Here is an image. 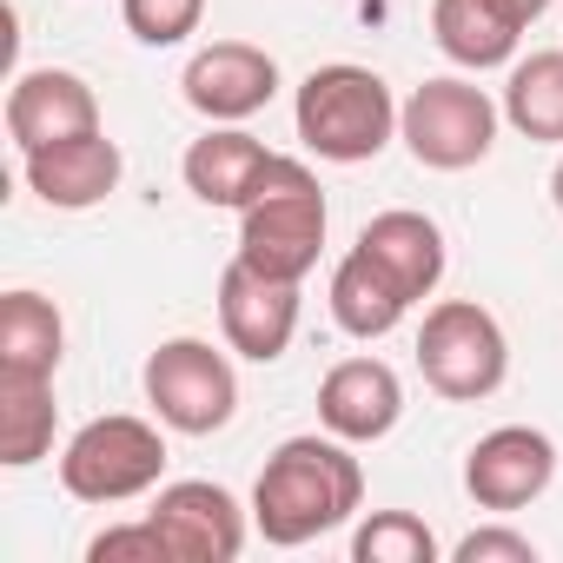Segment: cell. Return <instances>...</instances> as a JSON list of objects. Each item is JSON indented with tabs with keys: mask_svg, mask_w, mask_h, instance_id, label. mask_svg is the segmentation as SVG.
<instances>
[{
	"mask_svg": "<svg viewBox=\"0 0 563 563\" xmlns=\"http://www.w3.org/2000/svg\"><path fill=\"white\" fill-rule=\"evenodd\" d=\"M418 299L398 286V278L365 252V245H352L345 258H339V272H332V319L352 332V339H385V332H398V319L411 312Z\"/></svg>",
	"mask_w": 563,
	"mask_h": 563,
	"instance_id": "obj_16",
	"label": "cell"
},
{
	"mask_svg": "<svg viewBox=\"0 0 563 563\" xmlns=\"http://www.w3.org/2000/svg\"><path fill=\"white\" fill-rule=\"evenodd\" d=\"M87 563H173V543L159 537V523H113L87 543Z\"/></svg>",
	"mask_w": 563,
	"mask_h": 563,
	"instance_id": "obj_24",
	"label": "cell"
},
{
	"mask_svg": "<svg viewBox=\"0 0 563 563\" xmlns=\"http://www.w3.org/2000/svg\"><path fill=\"white\" fill-rule=\"evenodd\" d=\"M146 517L173 543V563H232L245 550V510L232 504L225 484H206V477L166 484Z\"/></svg>",
	"mask_w": 563,
	"mask_h": 563,
	"instance_id": "obj_10",
	"label": "cell"
},
{
	"mask_svg": "<svg viewBox=\"0 0 563 563\" xmlns=\"http://www.w3.org/2000/svg\"><path fill=\"white\" fill-rule=\"evenodd\" d=\"M8 133L21 153H41V146H60V140H87L100 133V100L80 74L67 67H34L14 80L8 93Z\"/></svg>",
	"mask_w": 563,
	"mask_h": 563,
	"instance_id": "obj_11",
	"label": "cell"
},
{
	"mask_svg": "<svg viewBox=\"0 0 563 563\" xmlns=\"http://www.w3.org/2000/svg\"><path fill=\"white\" fill-rule=\"evenodd\" d=\"M550 477H556V444L537 424H497L464 457V490L484 510H523L550 490Z\"/></svg>",
	"mask_w": 563,
	"mask_h": 563,
	"instance_id": "obj_9",
	"label": "cell"
},
{
	"mask_svg": "<svg viewBox=\"0 0 563 563\" xmlns=\"http://www.w3.org/2000/svg\"><path fill=\"white\" fill-rule=\"evenodd\" d=\"M358 245L398 278V286L411 292V299H431L438 292V278H444V232L424 219V212H378L365 232H358Z\"/></svg>",
	"mask_w": 563,
	"mask_h": 563,
	"instance_id": "obj_18",
	"label": "cell"
},
{
	"mask_svg": "<svg viewBox=\"0 0 563 563\" xmlns=\"http://www.w3.org/2000/svg\"><path fill=\"white\" fill-rule=\"evenodd\" d=\"M405 418V385L385 358H345L319 385V424L345 444H372Z\"/></svg>",
	"mask_w": 563,
	"mask_h": 563,
	"instance_id": "obj_13",
	"label": "cell"
},
{
	"mask_svg": "<svg viewBox=\"0 0 563 563\" xmlns=\"http://www.w3.org/2000/svg\"><path fill=\"white\" fill-rule=\"evenodd\" d=\"M358 563H438V537L411 510H372V523L352 537Z\"/></svg>",
	"mask_w": 563,
	"mask_h": 563,
	"instance_id": "obj_22",
	"label": "cell"
},
{
	"mask_svg": "<svg viewBox=\"0 0 563 563\" xmlns=\"http://www.w3.org/2000/svg\"><path fill=\"white\" fill-rule=\"evenodd\" d=\"M457 563H537V543L517 530H471L457 543Z\"/></svg>",
	"mask_w": 563,
	"mask_h": 563,
	"instance_id": "obj_25",
	"label": "cell"
},
{
	"mask_svg": "<svg viewBox=\"0 0 563 563\" xmlns=\"http://www.w3.org/2000/svg\"><path fill=\"white\" fill-rule=\"evenodd\" d=\"M431 34L457 67L484 74V67H504L517 54L523 21L510 14V0H431Z\"/></svg>",
	"mask_w": 563,
	"mask_h": 563,
	"instance_id": "obj_15",
	"label": "cell"
},
{
	"mask_svg": "<svg viewBox=\"0 0 563 563\" xmlns=\"http://www.w3.org/2000/svg\"><path fill=\"white\" fill-rule=\"evenodd\" d=\"M120 166H126L120 146L107 133H87V140H60V146L27 153V186L54 212H87V206H100L120 186Z\"/></svg>",
	"mask_w": 563,
	"mask_h": 563,
	"instance_id": "obj_14",
	"label": "cell"
},
{
	"mask_svg": "<svg viewBox=\"0 0 563 563\" xmlns=\"http://www.w3.org/2000/svg\"><path fill=\"white\" fill-rule=\"evenodd\" d=\"M550 192H556V212H563V159H556V173H550Z\"/></svg>",
	"mask_w": 563,
	"mask_h": 563,
	"instance_id": "obj_27",
	"label": "cell"
},
{
	"mask_svg": "<svg viewBox=\"0 0 563 563\" xmlns=\"http://www.w3.org/2000/svg\"><path fill=\"white\" fill-rule=\"evenodd\" d=\"M504 120H510L523 140L563 146V54H530V60L510 67Z\"/></svg>",
	"mask_w": 563,
	"mask_h": 563,
	"instance_id": "obj_20",
	"label": "cell"
},
{
	"mask_svg": "<svg viewBox=\"0 0 563 563\" xmlns=\"http://www.w3.org/2000/svg\"><path fill=\"white\" fill-rule=\"evenodd\" d=\"M418 372L438 398L451 405H477L504 385L510 372V345H504V325L477 306V299H444L424 312V332H418Z\"/></svg>",
	"mask_w": 563,
	"mask_h": 563,
	"instance_id": "obj_4",
	"label": "cell"
},
{
	"mask_svg": "<svg viewBox=\"0 0 563 563\" xmlns=\"http://www.w3.org/2000/svg\"><path fill=\"white\" fill-rule=\"evenodd\" d=\"M265 166H272V153H265V140H252V133H239V126H212L206 140H192L186 146V186H192V199H206V206H245L252 199V186L265 179Z\"/></svg>",
	"mask_w": 563,
	"mask_h": 563,
	"instance_id": "obj_17",
	"label": "cell"
},
{
	"mask_svg": "<svg viewBox=\"0 0 563 563\" xmlns=\"http://www.w3.org/2000/svg\"><path fill=\"white\" fill-rule=\"evenodd\" d=\"M299 140L319 153V159H339V166H358V159H378L398 133V100L391 87L372 74V67H312L306 87H299Z\"/></svg>",
	"mask_w": 563,
	"mask_h": 563,
	"instance_id": "obj_3",
	"label": "cell"
},
{
	"mask_svg": "<svg viewBox=\"0 0 563 563\" xmlns=\"http://www.w3.org/2000/svg\"><path fill=\"white\" fill-rule=\"evenodd\" d=\"M179 87H186V107L206 113V120H252L278 93V67L252 41H212V47L192 54Z\"/></svg>",
	"mask_w": 563,
	"mask_h": 563,
	"instance_id": "obj_12",
	"label": "cell"
},
{
	"mask_svg": "<svg viewBox=\"0 0 563 563\" xmlns=\"http://www.w3.org/2000/svg\"><path fill=\"white\" fill-rule=\"evenodd\" d=\"M146 405L159 411V424H173L186 438H212L239 411V378H232L225 352H212L206 339H166L146 358Z\"/></svg>",
	"mask_w": 563,
	"mask_h": 563,
	"instance_id": "obj_7",
	"label": "cell"
},
{
	"mask_svg": "<svg viewBox=\"0 0 563 563\" xmlns=\"http://www.w3.org/2000/svg\"><path fill=\"white\" fill-rule=\"evenodd\" d=\"M543 8H550V0H510V14H517V21H523V27H530V21H537V14H543Z\"/></svg>",
	"mask_w": 563,
	"mask_h": 563,
	"instance_id": "obj_26",
	"label": "cell"
},
{
	"mask_svg": "<svg viewBox=\"0 0 563 563\" xmlns=\"http://www.w3.org/2000/svg\"><path fill=\"white\" fill-rule=\"evenodd\" d=\"M60 345H67V325L41 292H8L0 299V365L8 372H47L54 378Z\"/></svg>",
	"mask_w": 563,
	"mask_h": 563,
	"instance_id": "obj_21",
	"label": "cell"
},
{
	"mask_svg": "<svg viewBox=\"0 0 563 563\" xmlns=\"http://www.w3.org/2000/svg\"><path fill=\"white\" fill-rule=\"evenodd\" d=\"M159 477H166V438L126 411L80 424L60 457V484L80 504H126V497H146Z\"/></svg>",
	"mask_w": 563,
	"mask_h": 563,
	"instance_id": "obj_5",
	"label": "cell"
},
{
	"mask_svg": "<svg viewBox=\"0 0 563 563\" xmlns=\"http://www.w3.org/2000/svg\"><path fill=\"white\" fill-rule=\"evenodd\" d=\"M120 14H126L133 41H146V47H179L186 34H199L206 0H120Z\"/></svg>",
	"mask_w": 563,
	"mask_h": 563,
	"instance_id": "obj_23",
	"label": "cell"
},
{
	"mask_svg": "<svg viewBox=\"0 0 563 563\" xmlns=\"http://www.w3.org/2000/svg\"><path fill=\"white\" fill-rule=\"evenodd\" d=\"M358 504H365V471L345 451V438H286L252 484V523L278 550H299L339 530Z\"/></svg>",
	"mask_w": 563,
	"mask_h": 563,
	"instance_id": "obj_1",
	"label": "cell"
},
{
	"mask_svg": "<svg viewBox=\"0 0 563 563\" xmlns=\"http://www.w3.org/2000/svg\"><path fill=\"white\" fill-rule=\"evenodd\" d=\"M219 325H225V345L239 358H252V365L286 358V345L299 332V286L232 258L219 272Z\"/></svg>",
	"mask_w": 563,
	"mask_h": 563,
	"instance_id": "obj_8",
	"label": "cell"
},
{
	"mask_svg": "<svg viewBox=\"0 0 563 563\" xmlns=\"http://www.w3.org/2000/svg\"><path fill=\"white\" fill-rule=\"evenodd\" d=\"M54 451V378L0 365V464H41Z\"/></svg>",
	"mask_w": 563,
	"mask_h": 563,
	"instance_id": "obj_19",
	"label": "cell"
},
{
	"mask_svg": "<svg viewBox=\"0 0 563 563\" xmlns=\"http://www.w3.org/2000/svg\"><path fill=\"white\" fill-rule=\"evenodd\" d=\"M398 140L431 173H464L497 146V107L471 80H424L398 107Z\"/></svg>",
	"mask_w": 563,
	"mask_h": 563,
	"instance_id": "obj_6",
	"label": "cell"
},
{
	"mask_svg": "<svg viewBox=\"0 0 563 563\" xmlns=\"http://www.w3.org/2000/svg\"><path fill=\"white\" fill-rule=\"evenodd\" d=\"M319 252H325V192L299 159L272 153L265 179L239 206V258L299 286V278L319 265Z\"/></svg>",
	"mask_w": 563,
	"mask_h": 563,
	"instance_id": "obj_2",
	"label": "cell"
}]
</instances>
